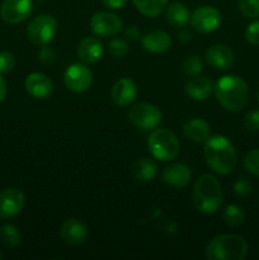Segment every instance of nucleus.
I'll return each instance as SVG.
<instances>
[{
    "label": "nucleus",
    "mask_w": 259,
    "mask_h": 260,
    "mask_svg": "<svg viewBox=\"0 0 259 260\" xmlns=\"http://www.w3.org/2000/svg\"><path fill=\"white\" fill-rule=\"evenodd\" d=\"M245 38L250 45H259V20H254L246 27Z\"/></svg>",
    "instance_id": "33"
},
{
    "label": "nucleus",
    "mask_w": 259,
    "mask_h": 260,
    "mask_svg": "<svg viewBox=\"0 0 259 260\" xmlns=\"http://www.w3.org/2000/svg\"><path fill=\"white\" fill-rule=\"evenodd\" d=\"M124 35H126V37L131 41H137L140 37H141V32H140V29L136 27V25H131V27L127 28Z\"/></svg>",
    "instance_id": "37"
},
{
    "label": "nucleus",
    "mask_w": 259,
    "mask_h": 260,
    "mask_svg": "<svg viewBox=\"0 0 259 260\" xmlns=\"http://www.w3.org/2000/svg\"><path fill=\"white\" fill-rule=\"evenodd\" d=\"M244 168L250 174L259 177V149H254L249 151L244 157Z\"/></svg>",
    "instance_id": "28"
},
{
    "label": "nucleus",
    "mask_w": 259,
    "mask_h": 260,
    "mask_svg": "<svg viewBox=\"0 0 259 260\" xmlns=\"http://www.w3.org/2000/svg\"><path fill=\"white\" fill-rule=\"evenodd\" d=\"M128 118L135 127L142 131H149L159 126L163 119V113L154 104L137 103L130 109Z\"/></svg>",
    "instance_id": "7"
},
{
    "label": "nucleus",
    "mask_w": 259,
    "mask_h": 260,
    "mask_svg": "<svg viewBox=\"0 0 259 260\" xmlns=\"http://www.w3.org/2000/svg\"><path fill=\"white\" fill-rule=\"evenodd\" d=\"M32 9V0H4L0 7V17L9 24H17L27 19Z\"/></svg>",
    "instance_id": "10"
},
{
    "label": "nucleus",
    "mask_w": 259,
    "mask_h": 260,
    "mask_svg": "<svg viewBox=\"0 0 259 260\" xmlns=\"http://www.w3.org/2000/svg\"><path fill=\"white\" fill-rule=\"evenodd\" d=\"M203 151L207 165L217 174L228 175L235 169L236 151L228 137L220 135L208 137Z\"/></svg>",
    "instance_id": "1"
},
{
    "label": "nucleus",
    "mask_w": 259,
    "mask_h": 260,
    "mask_svg": "<svg viewBox=\"0 0 259 260\" xmlns=\"http://www.w3.org/2000/svg\"><path fill=\"white\" fill-rule=\"evenodd\" d=\"M251 183L246 178L240 177L235 183H234V192L239 197H248L251 193Z\"/></svg>",
    "instance_id": "32"
},
{
    "label": "nucleus",
    "mask_w": 259,
    "mask_h": 260,
    "mask_svg": "<svg viewBox=\"0 0 259 260\" xmlns=\"http://www.w3.org/2000/svg\"><path fill=\"white\" fill-rule=\"evenodd\" d=\"M123 23L118 15L113 13L99 12L94 14L90 19V28L96 36H116L121 32Z\"/></svg>",
    "instance_id": "12"
},
{
    "label": "nucleus",
    "mask_w": 259,
    "mask_h": 260,
    "mask_svg": "<svg viewBox=\"0 0 259 260\" xmlns=\"http://www.w3.org/2000/svg\"><path fill=\"white\" fill-rule=\"evenodd\" d=\"M244 124L250 131H259V109H253L244 118Z\"/></svg>",
    "instance_id": "34"
},
{
    "label": "nucleus",
    "mask_w": 259,
    "mask_h": 260,
    "mask_svg": "<svg viewBox=\"0 0 259 260\" xmlns=\"http://www.w3.org/2000/svg\"><path fill=\"white\" fill-rule=\"evenodd\" d=\"M210 124L207 121L202 118H193L188 121L183 127V134L189 141L201 144L206 142V140L210 137Z\"/></svg>",
    "instance_id": "21"
},
{
    "label": "nucleus",
    "mask_w": 259,
    "mask_h": 260,
    "mask_svg": "<svg viewBox=\"0 0 259 260\" xmlns=\"http://www.w3.org/2000/svg\"><path fill=\"white\" fill-rule=\"evenodd\" d=\"M239 9L246 18L259 17V0H239Z\"/></svg>",
    "instance_id": "29"
},
{
    "label": "nucleus",
    "mask_w": 259,
    "mask_h": 260,
    "mask_svg": "<svg viewBox=\"0 0 259 260\" xmlns=\"http://www.w3.org/2000/svg\"><path fill=\"white\" fill-rule=\"evenodd\" d=\"M104 7L109 8V9H121L127 4L128 0H102Z\"/></svg>",
    "instance_id": "36"
},
{
    "label": "nucleus",
    "mask_w": 259,
    "mask_h": 260,
    "mask_svg": "<svg viewBox=\"0 0 259 260\" xmlns=\"http://www.w3.org/2000/svg\"><path fill=\"white\" fill-rule=\"evenodd\" d=\"M223 221L233 228L240 226L245 222V212L240 206L229 205L223 211Z\"/></svg>",
    "instance_id": "26"
},
{
    "label": "nucleus",
    "mask_w": 259,
    "mask_h": 260,
    "mask_svg": "<svg viewBox=\"0 0 259 260\" xmlns=\"http://www.w3.org/2000/svg\"><path fill=\"white\" fill-rule=\"evenodd\" d=\"M202 61H201V58L196 55L189 56V57L183 62V71H184L188 76L200 75V74L202 73Z\"/></svg>",
    "instance_id": "27"
},
{
    "label": "nucleus",
    "mask_w": 259,
    "mask_h": 260,
    "mask_svg": "<svg viewBox=\"0 0 259 260\" xmlns=\"http://www.w3.org/2000/svg\"><path fill=\"white\" fill-rule=\"evenodd\" d=\"M57 33V22L50 14H41L30 20L27 27V35L30 42L37 46H45L53 40Z\"/></svg>",
    "instance_id": "6"
},
{
    "label": "nucleus",
    "mask_w": 259,
    "mask_h": 260,
    "mask_svg": "<svg viewBox=\"0 0 259 260\" xmlns=\"http://www.w3.org/2000/svg\"><path fill=\"white\" fill-rule=\"evenodd\" d=\"M60 235L66 244L81 245L88 239L89 230L85 223L78 218H69L61 226Z\"/></svg>",
    "instance_id": "14"
},
{
    "label": "nucleus",
    "mask_w": 259,
    "mask_h": 260,
    "mask_svg": "<svg viewBox=\"0 0 259 260\" xmlns=\"http://www.w3.org/2000/svg\"><path fill=\"white\" fill-rule=\"evenodd\" d=\"M137 88L128 78L119 79L112 88V99L119 107H127L136 99Z\"/></svg>",
    "instance_id": "17"
},
{
    "label": "nucleus",
    "mask_w": 259,
    "mask_h": 260,
    "mask_svg": "<svg viewBox=\"0 0 259 260\" xmlns=\"http://www.w3.org/2000/svg\"><path fill=\"white\" fill-rule=\"evenodd\" d=\"M149 151L160 161H170L179 154V141L170 129L157 128L150 135L147 141Z\"/></svg>",
    "instance_id": "5"
},
{
    "label": "nucleus",
    "mask_w": 259,
    "mask_h": 260,
    "mask_svg": "<svg viewBox=\"0 0 259 260\" xmlns=\"http://www.w3.org/2000/svg\"><path fill=\"white\" fill-rule=\"evenodd\" d=\"M206 61L217 70H229L234 66L235 55L229 46L217 43L206 51Z\"/></svg>",
    "instance_id": "13"
},
{
    "label": "nucleus",
    "mask_w": 259,
    "mask_h": 260,
    "mask_svg": "<svg viewBox=\"0 0 259 260\" xmlns=\"http://www.w3.org/2000/svg\"><path fill=\"white\" fill-rule=\"evenodd\" d=\"M3 258V254L2 253H0V259H2Z\"/></svg>",
    "instance_id": "40"
},
{
    "label": "nucleus",
    "mask_w": 259,
    "mask_h": 260,
    "mask_svg": "<svg viewBox=\"0 0 259 260\" xmlns=\"http://www.w3.org/2000/svg\"><path fill=\"white\" fill-rule=\"evenodd\" d=\"M132 173H134L135 178L140 182H151L157 173V165L151 159H140L135 162L134 168H132Z\"/></svg>",
    "instance_id": "23"
},
{
    "label": "nucleus",
    "mask_w": 259,
    "mask_h": 260,
    "mask_svg": "<svg viewBox=\"0 0 259 260\" xmlns=\"http://www.w3.org/2000/svg\"><path fill=\"white\" fill-rule=\"evenodd\" d=\"M25 197L18 188H7L0 192V218H13L24 207Z\"/></svg>",
    "instance_id": "11"
},
{
    "label": "nucleus",
    "mask_w": 259,
    "mask_h": 260,
    "mask_svg": "<svg viewBox=\"0 0 259 260\" xmlns=\"http://www.w3.org/2000/svg\"><path fill=\"white\" fill-rule=\"evenodd\" d=\"M38 58L42 63L48 65V63H52L56 58V53L52 48L50 47H42L41 48L40 53H38Z\"/></svg>",
    "instance_id": "35"
},
{
    "label": "nucleus",
    "mask_w": 259,
    "mask_h": 260,
    "mask_svg": "<svg viewBox=\"0 0 259 260\" xmlns=\"http://www.w3.org/2000/svg\"><path fill=\"white\" fill-rule=\"evenodd\" d=\"M178 38H179V41L182 43H188L190 40H192V35H190L187 29H182L180 30L179 36H178Z\"/></svg>",
    "instance_id": "38"
},
{
    "label": "nucleus",
    "mask_w": 259,
    "mask_h": 260,
    "mask_svg": "<svg viewBox=\"0 0 259 260\" xmlns=\"http://www.w3.org/2000/svg\"><path fill=\"white\" fill-rule=\"evenodd\" d=\"M63 81L69 90L73 93H83L88 90L93 81V73L83 63H73L69 66L63 75Z\"/></svg>",
    "instance_id": "9"
},
{
    "label": "nucleus",
    "mask_w": 259,
    "mask_h": 260,
    "mask_svg": "<svg viewBox=\"0 0 259 260\" xmlns=\"http://www.w3.org/2000/svg\"><path fill=\"white\" fill-rule=\"evenodd\" d=\"M142 46L147 52L151 53H161L170 48L172 45V38L164 30H151L141 37Z\"/></svg>",
    "instance_id": "19"
},
{
    "label": "nucleus",
    "mask_w": 259,
    "mask_h": 260,
    "mask_svg": "<svg viewBox=\"0 0 259 260\" xmlns=\"http://www.w3.org/2000/svg\"><path fill=\"white\" fill-rule=\"evenodd\" d=\"M15 57L9 51L0 52V74H8L14 69Z\"/></svg>",
    "instance_id": "31"
},
{
    "label": "nucleus",
    "mask_w": 259,
    "mask_h": 260,
    "mask_svg": "<svg viewBox=\"0 0 259 260\" xmlns=\"http://www.w3.org/2000/svg\"><path fill=\"white\" fill-rule=\"evenodd\" d=\"M190 177H192V172L184 164L169 165V167H167L163 170L161 174V178L165 184L175 188V189L184 188L189 183Z\"/></svg>",
    "instance_id": "16"
},
{
    "label": "nucleus",
    "mask_w": 259,
    "mask_h": 260,
    "mask_svg": "<svg viewBox=\"0 0 259 260\" xmlns=\"http://www.w3.org/2000/svg\"><path fill=\"white\" fill-rule=\"evenodd\" d=\"M25 90L36 99H47L53 91V84L48 76L41 73H32L25 78Z\"/></svg>",
    "instance_id": "15"
},
{
    "label": "nucleus",
    "mask_w": 259,
    "mask_h": 260,
    "mask_svg": "<svg viewBox=\"0 0 259 260\" xmlns=\"http://www.w3.org/2000/svg\"><path fill=\"white\" fill-rule=\"evenodd\" d=\"M193 203L200 212L212 215L222 205L221 184L213 175L203 174L196 180L193 187Z\"/></svg>",
    "instance_id": "3"
},
{
    "label": "nucleus",
    "mask_w": 259,
    "mask_h": 260,
    "mask_svg": "<svg viewBox=\"0 0 259 260\" xmlns=\"http://www.w3.org/2000/svg\"><path fill=\"white\" fill-rule=\"evenodd\" d=\"M213 83L208 76H193L185 84V93L195 101H205L212 94Z\"/></svg>",
    "instance_id": "18"
},
{
    "label": "nucleus",
    "mask_w": 259,
    "mask_h": 260,
    "mask_svg": "<svg viewBox=\"0 0 259 260\" xmlns=\"http://www.w3.org/2000/svg\"><path fill=\"white\" fill-rule=\"evenodd\" d=\"M190 24L198 33H212L220 27L221 13L210 5L200 7L190 15Z\"/></svg>",
    "instance_id": "8"
},
{
    "label": "nucleus",
    "mask_w": 259,
    "mask_h": 260,
    "mask_svg": "<svg viewBox=\"0 0 259 260\" xmlns=\"http://www.w3.org/2000/svg\"><path fill=\"white\" fill-rule=\"evenodd\" d=\"M132 2L136 9L145 17L155 18L167 7L168 0H132Z\"/></svg>",
    "instance_id": "24"
},
{
    "label": "nucleus",
    "mask_w": 259,
    "mask_h": 260,
    "mask_svg": "<svg viewBox=\"0 0 259 260\" xmlns=\"http://www.w3.org/2000/svg\"><path fill=\"white\" fill-rule=\"evenodd\" d=\"M108 51L112 56L121 58L128 53V45L123 40L114 38L108 42Z\"/></svg>",
    "instance_id": "30"
},
{
    "label": "nucleus",
    "mask_w": 259,
    "mask_h": 260,
    "mask_svg": "<svg viewBox=\"0 0 259 260\" xmlns=\"http://www.w3.org/2000/svg\"><path fill=\"white\" fill-rule=\"evenodd\" d=\"M248 254V244L239 235H220L213 238L206 248L210 260H243Z\"/></svg>",
    "instance_id": "4"
},
{
    "label": "nucleus",
    "mask_w": 259,
    "mask_h": 260,
    "mask_svg": "<svg viewBox=\"0 0 259 260\" xmlns=\"http://www.w3.org/2000/svg\"><path fill=\"white\" fill-rule=\"evenodd\" d=\"M167 20L173 27H184L189 22V12L187 7L179 2L170 3L167 8Z\"/></svg>",
    "instance_id": "22"
},
{
    "label": "nucleus",
    "mask_w": 259,
    "mask_h": 260,
    "mask_svg": "<svg viewBox=\"0 0 259 260\" xmlns=\"http://www.w3.org/2000/svg\"><path fill=\"white\" fill-rule=\"evenodd\" d=\"M5 95H7V83L3 79L2 74H0V103L5 99Z\"/></svg>",
    "instance_id": "39"
},
{
    "label": "nucleus",
    "mask_w": 259,
    "mask_h": 260,
    "mask_svg": "<svg viewBox=\"0 0 259 260\" xmlns=\"http://www.w3.org/2000/svg\"><path fill=\"white\" fill-rule=\"evenodd\" d=\"M213 89L217 102L226 111L240 112L248 103L249 89L240 76H221Z\"/></svg>",
    "instance_id": "2"
},
{
    "label": "nucleus",
    "mask_w": 259,
    "mask_h": 260,
    "mask_svg": "<svg viewBox=\"0 0 259 260\" xmlns=\"http://www.w3.org/2000/svg\"><path fill=\"white\" fill-rule=\"evenodd\" d=\"M0 241L8 248H17L22 241L20 231L14 225H3L0 228Z\"/></svg>",
    "instance_id": "25"
},
{
    "label": "nucleus",
    "mask_w": 259,
    "mask_h": 260,
    "mask_svg": "<svg viewBox=\"0 0 259 260\" xmlns=\"http://www.w3.org/2000/svg\"><path fill=\"white\" fill-rule=\"evenodd\" d=\"M258 102H259V93H258Z\"/></svg>",
    "instance_id": "41"
},
{
    "label": "nucleus",
    "mask_w": 259,
    "mask_h": 260,
    "mask_svg": "<svg viewBox=\"0 0 259 260\" xmlns=\"http://www.w3.org/2000/svg\"><path fill=\"white\" fill-rule=\"evenodd\" d=\"M78 55L85 63H95L103 55V45L94 37H85L78 46Z\"/></svg>",
    "instance_id": "20"
}]
</instances>
